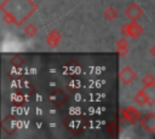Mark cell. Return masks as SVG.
I'll return each instance as SVG.
<instances>
[{
	"label": "cell",
	"mask_w": 155,
	"mask_h": 139,
	"mask_svg": "<svg viewBox=\"0 0 155 139\" xmlns=\"http://www.w3.org/2000/svg\"><path fill=\"white\" fill-rule=\"evenodd\" d=\"M10 63H11L13 66H21V65L24 64V59H23L21 56H15V57L11 58Z\"/></svg>",
	"instance_id": "obj_13"
},
{
	"label": "cell",
	"mask_w": 155,
	"mask_h": 139,
	"mask_svg": "<svg viewBox=\"0 0 155 139\" xmlns=\"http://www.w3.org/2000/svg\"><path fill=\"white\" fill-rule=\"evenodd\" d=\"M61 33L56 29H52L48 34H47V37H46V44L51 47V48H56L59 42H61Z\"/></svg>",
	"instance_id": "obj_6"
},
{
	"label": "cell",
	"mask_w": 155,
	"mask_h": 139,
	"mask_svg": "<svg viewBox=\"0 0 155 139\" xmlns=\"http://www.w3.org/2000/svg\"><path fill=\"white\" fill-rule=\"evenodd\" d=\"M149 52L151 53V56H153V57H155V44H154V45H153V46L150 47V50H149Z\"/></svg>",
	"instance_id": "obj_18"
},
{
	"label": "cell",
	"mask_w": 155,
	"mask_h": 139,
	"mask_svg": "<svg viewBox=\"0 0 155 139\" xmlns=\"http://www.w3.org/2000/svg\"><path fill=\"white\" fill-rule=\"evenodd\" d=\"M36 33H38V28H36L33 23H29V24L25 25V28H24V34H25L27 36L31 37V36H34Z\"/></svg>",
	"instance_id": "obj_12"
},
{
	"label": "cell",
	"mask_w": 155,
	"mask_h": 139,
	"mask_svg": "<svg viewBox=\"0 0 155 139\" xmlns=\"http://www.w3.org/2000/svg\"><path fill=\"white\" fill-rule=\"evenodd\" d=\"M133 99H134V102H136L138 105H140V106L148 104V99H147V95H145V93H144L143 89H140V91L134 95Z\"/></svg>",
	"instance_id": "obj_9"
},
{
	"label": "cell",
	"mask_w": 155,
	"mask_h": 139,
	"mask_svg": "<svg viewBox=\"0 0 155 139\" xmlns=\"http://www.w3.org/2000/svg\"><path fill=\"white\" fill-rule=\"evenodd\" d=\"M0 10L11 17L13 24L21 27L38 10V6L33 0H5L0 5Z\"/></svg>",
	"instance_id": "obj_1"
},
{
	"label": "cell",
	"mask_w": 155,
	"mask_h": 139,
	"mask_svg": "<svg viewBox=\"0 0 155 139\" xmlns=\"http://www.w3.org/2000/svg\"><path fill=\"white\" fill-rule=\"evenodd\" d=\"M116 52L119 53L120 57H125L128 53V48L127 47H122V48H116Z\"/></svg>",
	"instance_id": "obj_17"
},
{
	"label": "cell",
	"mask_w": 155,
	"mask_h": 139,
	"mask_svg": "<svg viewBox=\"0 0 155 139\" xmlns=\"http://www.w3.org/2000/svg\"><path fill=\"white\" fill-rule=\"evenodd\" d=\"M117 10H115L113 6L108 7L105 11H104V18L108 19V21H114L115 18H117Z\"/></svg>",
	"instance_id": "obj_10"
},
{
	"label": "cell",
	"mask_w": 155,
	"mask_h": 139,
	"mask_svg": "<svg viewBox=\"0 0 155 139\" xmlns=\"http://www.w3.org/2000/svg\"><path fill=\"white\" fill-rule=\"evenodd\" d=\"M126 116H127V121L132 124L137 123L140 121L142 118V115H140V111L137 110L134 106H127L126 108Z\"/></svg>",
	"instance_id": "obj_7"
},
{
	"label": "cell",
	"mask_w": 155,
	"mask_h": 139,
	"mask_svg": "<svg viewBox=\"0 0 155 139\" xmlns=\"http://www.w3.org/2000/svg\"><path fill=\"white\" fill-rule=\"evenodd\" d=\"M145 95H147V99H148V105H154L155 104V83H151V85H148V86H144L143 88Z\"/></svg>",
	"instance_id": "obj_8"
},
{
	"label": "cell",
	"mask_w": 155,
	"mask_h": 139,
	"mask_svg": "<svg viewBox=\"0 0 155 139\" xmlns=\"http://www.w3.org/2000/svg\"><path fill=\"white\" fill-rule=\"evenodd\" d=\"M142 82H143V85H144V86H148V85L155 83V77H154L151 74H147L145 76H143Z\"/></svg>",
	"instance_id": "obj_14"
},
{
	"label": "cell",
	"mask_w": 155,
	"mask_h": 139,
	"mask_svg": "<svg viewBox=\"0 0 155 139\" xmlns=\"http://www.w3.org/2000/svg\"><path fill=\"white\" fill-rule=\"evenodd\" d=\"M117 118H119V122L122 123L127 120V116H126V108H121L117 112Z\"/></svg>",
	"instance_id": "obj_15"
},
{
	"label": "cell",
	"mask_w": 155,
	"mask_h": 139,
	"mask_svg": "<svg viewBox=\"0 0 155 139\" xmlns=\"http://www.w3.org/2000/svg\"><path fill=\"white\" fill-rule=\"evenodd\" d=\"M128 41L126 40V37H120L116 41V48H122V47H127Z\"/></svg>",
	"instance_id": "obj_16"
},
{
	"label": "cell",
	"mask_w": 155,
	"mask_h": 139,
	"mask_svg": "<svg viewBox=\"0 0 155 139\" xmlns=\"http://www.w3.org/2000/svg\"><path fill=\"white\" fill-rule=\"evenodd\" d=\"M119 131H120V128H119V124H117L116 122L111 121V122H109V123L107 124V132H108L110 135H113V137L117 135V134H119Z\"/></svg>",
	"instance_id": "obj_11"
},
{
	"label": "cell",
	"mask_w": 155,
	"mask_h": 139,
	"mask_svg": "<svg viewBox=\"0 0 155 139\" xmlns=\"http://www.w3.org/2000/svg\"><path fill=\"white\" fill-rule=\"evenodd\" d=\"M143 33V27L140 24H138L137 22L132 21L131 23H126L122 25L121 28V34L125 35V36H130V37H138L140 36Z\"/></svg>",
	"instance_id": "obj_2"
},
{
	"label": "cell",
	"mask_w": 155,
	"mask_h": 139,
	"mask_svg": "<svg viewBox=\"0 0 155 139\" xmlns=\"http://www.w3.org/2000/svg\"><path fill=\"white\" fill-rule=\"evenodd\" d=\"M119 77L121 80V82L124 85H130L131 82H133L137 77L136 73L132 70L131 66H124L121 70H120V74H119Z\"/></svg>",
	"instance_id": "obj_4"
},
{
	"label": "cell",
	"mask_w": 155,
	"mask_h": 139,
	"mask_svg": "<svg viewBox=\"0 0 155 139\" xmlns=\"http://www.w3.org/2000/svg\"><path fill=\"white\" fill-rule=\"evenodd\" d=\"M139 123H140L142 128L145 132H148V133L155 132V114L154 112H148L147 115L142 116Z\"/></svg>",
	"instance_id": "obj_3"
},
{
	"label": "cell",
	"mask_w": 155,
	"mask_h": 139,
	"mask_svg": "<svg viewBox=\"0 0 155 139\" xmlns=\"http://www.w3.org/2000/svg\"><path fill=\"white\" fill-rule=\"evenodd\" d=\"M125 15H126L131 21L137 22V21L142 17V15H143V10H142L138 5H136V4H131V5L125 10Z\"/></svg>",
	"instance_id": "obj_5"
}]
</instances>
